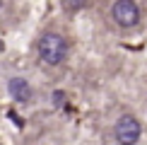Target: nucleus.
I'll list each match as a JSON object with an SVG mask.
<instances>
[{"label":"nucleus","instance_id":"obj_2","mask_svg":"<svg viewBox=\"0 0 147 145\" xmlns=\"http://www.w3.org/2000/svg\"><path fill=\"white\" fill-rule=\"evenodd\" d=\"M140 133H142V128L135 116H121L116 123V138L121 145H135L140 140Z\"/></svg>","mask_w":147,"mask_h":145},{"label":"nucleus","instance_id":"obj_1","mask_svg":"<svg viewBox=\"0 0 147 145\" xmlns=\"http://www.w3.org/2000/svg\"><path fill=\"white\" fill-rule=\"evenodd\" d=\"M68 56V41L56 32H48L39 39V58L46 65H60Z\"/></svg>","mask_w":147,"mask_h":145},{"label":"nucleus","instance_id":"obj_3","mask_svg":"<svg viewBox=\"0 0 147 145\" xmlns=\"http://www.w3.org/2000/svg\"><path fill=\"white\" fill-rule=\"evenodd\" d=\"M113 20L121 27H135L140 22V7L135 0H116L113 5Z\"/></svg>","mask_w":147,"mask_h":145},{"label":"nucleus","instance_id":"obj_4","mask_svg":"<svg viewBox=\"0 0 147 145\" xmlns=\"http://www.w3.org/2000/svg\"><path fill=\"white\" fill-rule=\"evenodd\" d=\"M7 92L15 102H20V104H24V102H29L34 97L32 92V85H29L24 77H12V80L7 82Z\"/></svg>","mask_w":147,"mask_h":145},{"label":"nucleus","instance_id":"obj_6","mask_svg":"<svg viewBox=\"0 0 147 145\" xmlns=\"http://www.w3.org/2000/svg\"><path fill=\"white\" fill-rule=\"evenodd\" d=\"M53 102H56V106L63 104V92H53Z\"/></svg>","mask_w":147,"mask_h":145},{"label":"nucleus","instance_id":"obj_7","mask_svg":"<svg viewBox=\"0 0 147 145\" xmlns=\"http://www.w3.org/2000/svg\"><path fill=\"white\" fill-rule=\"evenodd\" d=\"M0 51H3V41H0Z\"/></svg>","mask_w":147,"mask_h":145},{"label":"nucleus","instance_id":"obj_5","mask_svg":"<svg viewBox=\"0 0 147 145\" xmlns=\"http://www.w3.org/2000/svg\"><path fill=\"white\" fill-rule=\"evenodd\" d=\"M65 10H82L87 5V0H60Z\"/></svg>","mask_w":147,"mask_h":145},{"label":"nucleus","instance_id":"obj_8","mask_svg":"<svg viewBox=\"0 0 147 145\" xmlns=\"http://www.w3.org/2000/svg\"><path fill=\"white\" fill-rule=\"evenodd\" d=\"M0 7H3V0H0Z\"/></svg>","mask_w":147,"mask_h":145}]
</instances>
